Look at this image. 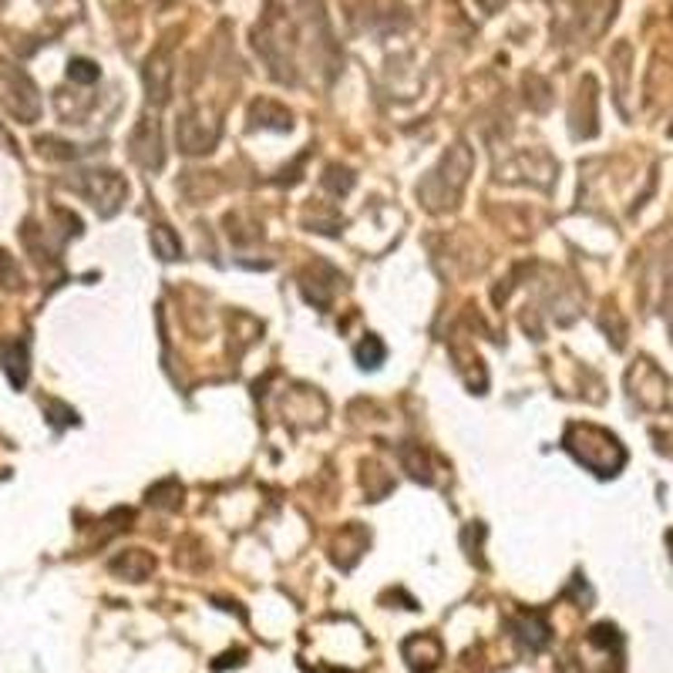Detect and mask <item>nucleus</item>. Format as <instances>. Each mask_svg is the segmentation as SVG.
<instances>
[{"instance_id":"1","label":"nucleus","mask_w":673,"mask_h":673,"mask_svg":"<svg viewBox=\"0 0 673 673\" xmlns=\"http://www.w3.org/2000/svg\"><path fill=\"white\" fill-rule=\"evenodd\" d=\"M475 168V155L468 145H455L445 152V159L437 162L418 186V199L425 202L431 213H445V209H455L461 199V192L468 186V176Z\"/></svg>"},{"instance_id":"2","label":"nucleus","mask_w":673,"mask_h":673,"mask_svg":"<svg viewBox=\"0 0 673 673\" xmlns=\"http://www.w3.org/2000/svg\"><path fill=\"white\" fill-rule=\"evenodd\" d=\"M74 192H82L84 199L98 209V216H115L121 209V202L129 196V182L119 172L108 168H91V172H78L72 182Z\"/></svg>"},{"instance_id":"3","label":"nucleus","mask_w":673,"mask_h":673,"mask_svg":"<svg viewBox=\"0 0 673 673\" xmlns=\"http://www.w3.org/2000/svg\"><path fill=\"white\" fill-rule=\"evenodd\" d=\"M0 101L17 121H37L41 115V101H37V88L31 84L24 72H17L11 64H0Z\"/></svg>"},{"instance_id":"4","label":"nucleus","mask_w":673,"mask_h":673,"mask_svg":"<svg viewBox=\"0 0 673 673\" xmlns=\"http://www.w3.org/2000/svg\"><path fill=\"white\" fill-rule=\"evenodd\" d=\"M176 142L178 152L186 155H206L213 152L216 142H219V121H213V115L206 111H186L176 125Z\"/></svg>"},{"instance_id":"5","label":"nucleus","mask_w":673,"mask_h":673,"mask_svg":"<svg viewBox=\"0 0 673 673\" xmlns=\"http://www.w3.org/2000/svg\"><path fill=\"white\" fill-rule=\"evenodd\" d=\"M129 155L135 166H142L145 172H159L162 162H166V152H162V135H159V121L145 119L139 129L131 131Z\"/></svg>"},{"instance_id":"6","label":"nucleus","mask_w":673,"mask_h":673,"mask_svg":"<svg viewBox=\"0 0 673 673\" xmlns=\"http://www.w3.org/2000/svg\"><path fill=\"white\" fill-rule=\"evenodd\" d=\"M404 660L411 663L414 673H431L441 660V647L435 637H411L404 643Z\"/></svg>"},{"instance_id":"7","label":"nucleus","mask_w":673,"mask_h":673,"mask_svg":"<svg viewBox=\"0 0 673 673\" xmlns=\"http://www.w3.org/2000/svg\"><path fill=\"white\" fill-rule=\"evenodd\" d=\"M0 364L7 370L14 388H24L27 384V343L24 341H11L0 347Z\"/></svg>"},{"instance_id":"8","label":"nucleus","mask_w":673,"mask_h":673,"mask_svg":"<svg viewBox=\"0 0 673 673\" xmlns=\"http://www.w3.org/2000/svg\"><path fill=\"white\" fill-rule=\"evenodd\" d=\"M111 569H115L119 576L131 579V582H142V579L155 569V559L149 553H142V549H129V553L119 555V559L111 562Z\"/></svg>"},{"instance_id":"9","label":"nucleus","mask_w":673,"mask_h":673,"mask_svg":"<svg viewBox=\"0 0 673 673\" xmlns=\"http://www.w3.org/2000/svg\"><path fill=\"white\" fill-rule=\"evenodd\" d=\"M149 236H152V249H155V256H159V260L172 263V260H178V256H182V243H178V236L168 229L166 223H155Z\"/></svg>"},{"instance_id":"10","label":"nucleus","mask_w":673,"mask_h":673,"mask_svg":"<svg viewBox=\"0 0 673 673\" xmlns=\"http://www.w3.org/2000/svg\"><path fill=\"white\" fill-rule=\"evenodd\" d=\"M253 119H256V125H263V129H276V131L290 129V111L276 108L273 101H260V105H253Z\"/></svg>"},{"instance_id":"11","label":"nucleus","mask_w":673,"mask_h":673,"mask_svg":"<svg viewBox=\"0 0 673 673\" xmlns=\"http://www.w3.org/2000/svg\"><path fill=\"white\" fill-rule=\"evenodd\" d=\"M354 357L361 367H380L384 364V357H388V351H384V343H380L378 337H364V341L357 343Z\"/></svg>"},{"instance_id":"12","label":"nucleus","mask_w":673,"mask_h":673,"mask_svg":"<svg viewBox=\"0 0 673 673\" xmlns=\"http://www.w3.org/2000/svg\"><path fill=\"white\" fill-rule=\"evenodd\" d=\"M401 461L404 468L411 472V478H418V482H431V468H428V455L421 448H404L401 451Z\"/></svg>"},{"instance_id":"13","label":"nucleus","mask_w":673,"mask_h":673,"mask_svg":"<svg viewBox=\"0 0 673 673\" xmlns=\"http://www.w3.org/2000/svg\"><path fill=\"white\" fill-rule=\"evenodd\" d=\"M68 74H72L74 82H95V78H98V68L91 64V61H72V68H68Z\"/></svg>"}]
</instances>
